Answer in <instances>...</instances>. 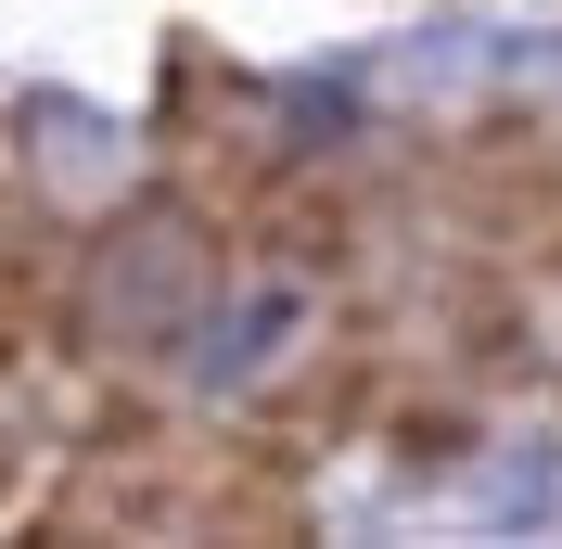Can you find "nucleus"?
<instances>
[{
	"mask_svg": "<svg viewBox=\"0 0 562 549\" xmlns=\"http://www.w3.org/2000/svg\"><path fill=\"white\" fill-rule=\"evenodd\" d=\"M525 269H537V294H562V217H550V231L525 243Z\"/></svg>",
	"mask_w": 562,
	"mask_h": 549,
	"instance_id": "obj_7",
	"label": "nucleus"
},
{
	"mask_svg": "<svg viewBox=\"0 0 562 549\" xmlns=\"http://www.w3.org/2000/svg\"><path fill=\"white\" fill-rule=\"evenodd\" d=\"M396 460V473H448V460H473V447H486V383H396L384 396V435H371Z\"/></svg>",
	"mask_w": 562,
	"mask_h": 549,
	"instance_id": "obj_2",
	"label": "nucleus"
},
{
	"mask_svg": "<svg viewBox=\"0 0 562 549\" xmlns=\"http://www.w3.org/2000/svg\"><path fill=\"white\" fill-rule=\"evenodd\" d=\"M358 243H371V192H346V179H281V205L256 217V256L294 281H346L358 269Z\"/></svg>",
	"mask_w": 562,
	"mask_h": 549,
	"instance_id": "obj_1",
	"label": "nucleus"
},
{
	"mask_svg": "<svg viewBox=\"0 0 562 549\" xmlns=\"http://www.w3.org/2000/svg\"><path fill=\"white\" fill-rule=\"evenodd\" d=\"M294 383V410L319 422V447H358V435H384V396H396V371H384V345H319L307 371H281Z\"/></svg>",
	"mask_w": 562,
	"mask_h": 549,
	"instance_id": "obj_3",
	"label": "nucleus"
},
{
	"mask_svg": "<svg viewBox=\"0 0 562 549\" xmlns=\"http://www.w3.org/2000/svg\"><path fill=\"white\" fill-rule=\"evenodd\" d=\"M244 103H256V77L231 65V52H205V38H167V90H154V141H205V128H231Z\"/></svg>",
	"mask_w": 562,
	"mask_h": 549,
	"instance_id": "obj_4",
	"label": "nucleus"
},
{
	"mask_svg": "<svg viewBox=\"0 0 562 549\" xmlns=\"http://www.w3.org/2000/svg\"><path fill=\"white\" fill-rule=\"evenodd\" d=\"M179 435V410L167 396H154V383H90V396H77V460H154V447Z\"/></svg>",
	"mask_w": 562,
	"mask_h": 549,
	"instance_id": "obj_5",
	"label": "nucleus"
},
{
	"mask_svg": "<svg viewBox=\"0 0 562 549\" xmlns=\"http://www.w3.org/2000/svg\"><path fill=\"white\" fill-rule=\"evenodd\" d=\"M396 320H409L396 281H346V294H333V333H346V345H396Z\"/></svg>",
	"mask_w": 562,
	"mask_h": 549,
	"instance_id": "obj_6",
	"label": "nucleus"
}]
</instances>
